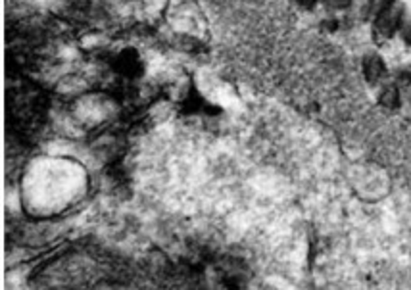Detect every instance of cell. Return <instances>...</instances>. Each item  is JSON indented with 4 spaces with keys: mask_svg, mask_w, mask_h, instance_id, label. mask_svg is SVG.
<instances>
[{
    "mask_svg": "<svg viewBox=\"0 0 411 290\" xmlns=\"http://www.w3.org/2000/svg\"><path fill=\"white\" fill-rule=\"evenodd\" d=\"M402 35H403V40H405L408 45H411V19L402 25Z\"/></svg>",
    "mask_w": 411,
    "mask_h": 290,
    "instance_id": "cell-8",
    "label": "cell"
},
{
    "mask_svg": "<svg viewBox=\"0 0 411 290\" xmlns=\"http://www.w3.org/2000/svg\"><path fill=\"white\" fill-rule=\"evenodd\" d=\"M396 0H369V6H367V14L369 16H379L380 12L385 8H388L390 4H394Z\"/></svg>",
    "mask_w": 411,
    "mask_h": 290,
    "instance_id": "cell-5",
    "label": "cell"
},
{
    "mask_svg": "<svg viewBox=\"0 0 411 290\" xmlns=\"http://www.w3.org/2000/svg\"><path fill=\"white\" fill-rule=\"evenodd\" d=\"M402 16H403V6L402 4H390L388 8H385L380 12L379 16L375 17V29H377V35L380 37H392L396 33V29L402 25Z\"/></svg>",
    "mask_w": 411,
    "mask_h": 290,
    "instance_id": "cell-1",
    "label": "cell"
},
{
    "mask_svg": "<svg viewBox=\"0 0 411 290\" xmlns=\"http://www.w3.org/2000/svg\"><path fill=\"white\" fill-rule=\"evenodd\" d=\"M315 2H317V0H298V4L302 8H314Z\"/></svg>",
    "mask_w": 411,
    "mask_h": 290,
    "instance_id": "cell-9",
    "label": "cell"
},
{
    "mask_svg": "<svg viewBox=\"0 0 411 290\" xmlns=\"http://www.w3.org/2000/svg\"><path fill=\"white\" fill-rule=\"evenodd\" d=\"M118 72L123 73L125 77H138L143 73V62L135 50H123L118 60H115Z\"/></svg>",
    "mask_w": 411,
    "mask_h": 290,
    "instance_id": "cell-2",
    "label": "cell"
},
{
    "mask_svg": "<svg viewBox=\"0 0 411 290\" xmlns=\"http://www.w3.org/2000/svg\"><path fill=\"white\" fill-rule=\"evenodd\" d=\"M398 87L405 92H411V75L408 72H402L398 75Z\"/></svg>",
    "mask_w": 411,
    "mask_h": 290,
    "instance_id": "cell-6",
    "label": "cell"
},
{
    "mask_svg": "<svg viewBox=\"0 0 411 290\" xmlns=\"http://www.w3.org/2000/svg\"><path fill=\"white\" fill-rule=\"evenodd\" d=\"M379 102L385 106V108H390V110L398 108V106H400V89L394 87V85H388V87H385L382 92H380Z\"/></svg>",
    "mask_w": 411,
    "mask_h": 290,
    "instance_id": "cell-4",
    "label": "cell"
},
{
    "mask_svg": "<svg viewBox=\"0 0 411 290\" xmlns=\"http://www.w3.org/2000/svg\"><path fill=\"white\" fill-rule=\"evenodd\" d=\"M385 73H387L385 62L377 54L365 56V60H363V75H365L367 83H371V85L379 83L385 77Z\"/></svg>",
    "mask_w": 411,
    "mask_h": 290,
    "instance_id": "cell-3",
    "label": "cell"
},
{
    "mask_svg": "<svg viewBox=\"0 0 411 290\" xmlns=\"http://www.w3.org/2000/svg\"><path fill=\"white\" fill-rule=\"evenodd\" d=\"M323 2H325V6L335 10H344L352 4V0H323Z\"/></svg>",
    "mask_w": 411,
    "mask_h": 290,
    "instance_id": "cell-7",
    "label": "cell"
}]
</instances>
